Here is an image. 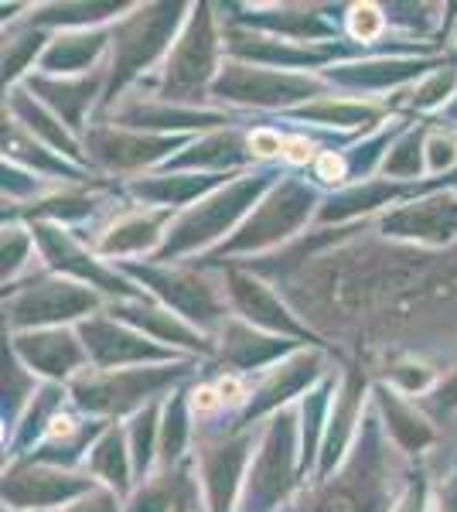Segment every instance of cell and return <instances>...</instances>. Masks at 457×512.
Instances as JSON below:
<instances>
[{"mask_svg": "<svg viewBox=\"0 0 457 512\" xmlns=\"http://www.w3.org/2000/svg\"><path fill=\"white\" fill-rule=\"evenodd\" d=\"M318 376H321V352H307V349L294 352L290 359L280 362V366L267 369V376L260 379L256 390H249V403H246V410L236 427L246 431L256 417L280 414V410H284L294 396H301Z\"/></svg>", "mask_w": 457, "mask_h": 512, "instance_id": "ffe728a7", "label": "cell"}, {"mask_svg": "<svg viewBox=\"0 0 457 512\" xmlns=\"http://www.w3.org/2000/svg\"><path fill=\"white\" fill-rule=\"evenodd\" d=\"M11 352L35 376H45L52 383H72L89 369L86 345L76 328H41V332H14Z\"/></svg>", "mask_w": 457, "mask_h": 512, "instance_id": "e0dca14e", "label": "cell"}, {"mask_svg": "<svg viewBox=\"0 0 457 512\" xmlns=\"http://www.w3.org/2000/svg\"><path fill=\"white\" fill-rule=\"evenodd\" d=\"M48 38L41 28H24V31H11V35H4V82L14 89V82H18L24 72L35 65V59H41L48 48Z\"/></svg>", "mask_w": 457, "mask_h": 512, "instance_id": "ab89813d", "label": "cell"}, {"mask_svg": "<svg viewBox=\"0 0 457 512\" xmlns=\"http://www.w3.org/2000/svg\"><path fill=\"white\" fill-rule=\"evenodd\" d=\"M7 113H11V120L18 123L21 130H28L31 137L41 140L45 147H52L55 154H62L65 161L79 164L82 158H86V154H82V144L72 137V130L65 127V123L58 120L48 106H41L28 89L14 86L11 93H7Z\"/></svg>", "mask_w": 457, "mask_h": 512, "instance_id": "83f0119b", "label": "cell"}, {"mask_svg": "<svg viewBox=\"0 0 457 512\" xmlns=\"http://www.w3.org/2000/svg\"><path fill=\"white\" fill-rule=\"evenodd\" d=\"M277 181H280L277 171L263 168V171H253V175L232 178L222 188L198 198L195 205L181 209L174 226L168 229V239H164L161 253L154 256V263H171V260H178V256L209 250V246H215L226 236L232 239L236 229L249 219L253 205H260V198L267 195Z\"/></svg>", "mask_w": 457, "mask_h": 512, "instance_id": "6da1fadb", "label": "cell"}, {"mask_svg": "<svg viewBox=\"0 0 457 512\" xmlns=\"http://www.w3.org/2000/svg\"><path fill=\"white\" fill-rule=\"evenodd\" d=\"M437 512H457V465L437 492Z\"/></svg>", "mask_w": 457, "mask_h": 512, "instance_id": "9f6ffc18", "label": "cell"}, {"mask_svg": "<svg viewBox=\"0 0 457 512\" xmlns=\"http://www.w3.org/2000/svg\"><path fill=\"white\" fill-rule=\"evenodd\" d=\"M127 444L134 454V472L144 482V475H151L157 461V448H161V403H147L144 410H137L127 427Z\"/></svg>", "mask_w": 457, "mask_h": 512, "instance_id": "f35d334b", "label": "cell"}, {"mask_svg": "<svg viewBox=\"0 0 457 512\" xmlns=\"http://www.w3.org/2000/svg\"><path fill=\"white\" fill-rule=\"evenodd\" d=\"M249 144L236 130H212V134L198 137L181 154L164 164V171H195V175H222V171L236 168V164L249 161Z\"/></svg>", "mask_w": 457, "mask_h": 512, "instance_id": "1f68e13d", "label": "cell"}, {"mask_svg": "<svg viewBox=\"0 0 457 512\" xmlns=\"http://www.w3.org/2000/svg\"><path fill=\"white\" fill-rule=\"evenodd\" d=\"M280 158H287L290 164H307L314 161V144L307 137H290L284 140V154Z\"/></svg>", "mask_w": 457, "mask_h": 512, "instance_id": "11a10c76", "label": "cell"}, {"mask_svg": "<svg viewBox=\"0 0 457 512\" xmlns=\"http://www.w3.org/2000/svg\"><path fill=\"white\" fill-rule=\"evenodd\" d=\"M96 198L86 192H62V195H48L35 202V222H55V226H65V222H79L86 216H93Z\"/></svg>", "mask_w": 457, "mask_h": 512, "instance_id": "ee69618b", "label": "cell"}, {"mask_svg": "<svg viewBox=\"0 0 457 512\" xmlns=\"http://www.w3.org/2000/svg\"><path fill=\"white\" fill-rule=\"evenodd\" d=\"M31 233H35V243H38V250L45 256L52 274L65 277V280H76V284H86V287H93V291L113 294L116 301H137V297H147L144 287H134V280L123 274L120 267H106V263L99 260V253H89L65 226H55V222H35Z\"/></svg>", "mask_w": 457, "mask_h": 512, "instance_id": "30bf717a", "label": "cell"}, {"mask_svg": "<svg viewBox=\"0 0 457 512\" xmlns=\"http://www.w3.org/2000/svg\"><path fill=\"white\" fill-rule=\"evenodd\" d=\"M222 287H226V297H229L232 311H236V318H243L246 325L260 328V332H270V335H280V338H290V342H301V345L318 342V335L287 308L284 297L273 291L270 284H263L256 274L229 263L226 274H222Z\"/></svg>", "mask_w": 457, "mask_h": 512, "instance_id": "4fadbf2b", "label": "cell"}, {"mask_svg": "<svg viewBox=\"0 0 457 512\" xmlns=\"http://www.w3.org/2000/svg\"><path fill=\"white\" fill-rule=\"evenodd\" d=\"M236 24H249L253 31L273 38H287L297 45H321V38H335L338 24L328 21L318 7L304 4H280V7H239Z\"/></svg>", "mask_w": 457, "mask_h": 512, "instance_id": "603a6c76", "label": "cell"}, {"mask_svg": "<svg viewBox=\"0 0 457 512\" xmlns=\"http://www.w3.org/2000/svg\"><path fill=\"white\" fill-rule=\"evenodd\" d=\"M120 270L127 274L134 284H144V291L161 301L164 308H171L174 315H181L188 325L195 328H212L215 321H229L226 318V301L219 297V291L195 270H178L168 263H130L123 260Z\"/></svg>", "mask_w": 457, "mask_h": 512, "instance_id": "9c48e42d", "label": "cell"}, {"mask_svg": "<svg viewBox=\"0 0 457 512\" xmlns=\"http://www.w3.org/2000/svg\"><path fill=\"white\" fill-rule=\"evenodd\" d=\"M62 512H123L120 506V495L106 485H96L93 492H86L82 499H76L72 506H65Z\"/></svg>", "mask_w": 457, "mask_h": 512, "instance_id": "681fc988", "label": "cell"}, {"mask_svg": "<svg viewBox=\"0 0 457 512\" xmlns=\"http://www.w3.org/2000/svg\"><path fill=\"white\" fill-rule=\"evenodd\" d=\"M123 11H134V7H127V4H48V7H38V14H31V24H35V28L62 24L65 31H89L110 18H120Z\"/></svg>", "mask_w": 457, "mask_h": 512, "instance_id": "74e56055", "label": "cell"}, {"mask_svg": "<svg viewBox=\"0 0 457 512\" xmlns=\"http://www.w3.org/2000/svg\"><path fill=\"white\" fill-rule=\"evenodd\" d=\"M318 512H362V509H359V499H355V492L342 489V485H331V489L321 495Z\"/></svg>", "mask_w": 457, "mask_h": 512, "instance_id": "db71d44e", "label": "cell"}, {"mask_svg": "<svg viewBox=\"0 0 457 512\" xmlns=\"http://www.w3.org/2000/svg\"><path fill=\"white\" fill-rule=\"evenodd\" d=\"M86 475H93L99 485L113 489L120 499L130 495L137 472H134V454H130L127 434H123L120 427L110 424L99 434V441L93 444V451H89V458H86Z\"/></svg>", "mask_w": 457, "mask_h": 512, "instance_id": "836d02e7", "label": "cell"}, {"mask_svg": "<svg viewBox=\"0 0 457 512\" xmlns=\"http://www.w3.org/2000/svg\"><path fill=\"white\" fill-rule=\"evenodd\" d=\"M110 318L123 321V325L137 328L140 335H147L151 342L164 345V349L174 352H198L209 355L212 342L202 328L188 325L181 315H174L171 308H164L161 301H154L151 294L137 297V301H113L110 304Z\"/></svg>", "mask_w": 457, "mask_h": 512, "instance_id": "d6986e66", "label": "cell"}, {"mask_svg": "<svg viewBox=\"0 0 457 512\" xmlns=\"http://www.w3.org/2000/svg\"><path fill=\"white\" fill-rule=\"evenodd\" d=\"M427 175H457V137L451 130H427Z\"/></svg>", "mask_w": 457, "mask_h": 512, "instance_id": "bcb514c9", "label": "cell"}, {"mask_svg": "<svg viewBox=\"0 0 457 512\" xmlns=\"http://www.w3.org/2000/svg\"><path fill=\"white\" fill-rule=\"evenodd\" d=\"M191 396L185 390H174L168 396V403L161 407V448H157V461L168 472L181 461V454L188 448L191 437Z\"/></svg>", "mask_w": 457, "mask_h": 512, "instance_id": "8d00e7d4", "label": "cell"}, {"mask_svg": "<svg viewBox=\"0 0 457 512\" xmlns=\"http://www.w3.org/2000/svg\"><path fill=\"white\" fill-rule=\"evenodd\" d=\"M188 4H140L110 28L113 35V59L106 72L103 106H113L116 96L134 82L140 72H147L154 62L168 59V52L185 28Z\"/></svg>", "mask_w": 457, "mask_h": 512, "instance_id": "7a4b0ae2", "label": "cell"}, {"mask_svg": "<svg viewBox=\"0 0 457 512\" xmlns=\"http://www.w3.org/2000/svg\"><path fill=\"white\" fill-rule=\"evenodd\" d=\"M76 332L86 345L89 366L113 373V369H134V366H171V362H185L181 352L164 349V345L151 342L147 335H140L137 328L123 325L110 315H93Z\"/></svg>", "mask_w": 457, "mask_h": 512, "instance_id": "8fae6325", "label": "cell"}, {"mask_svg": "<svg viewBox=\"0 0 457 512\" xmlns=\"http://www.w3.org/2000/svg\"><path fill=\"white\" fill-rule=\"evenodd\" d=\"M389 386L406 396H423L434 390V369L423 366V362H400V366L389 373Z\"/></svg>", "mask_w": 457, "mask_h": 512, "instance_id": "c3c4849f", "label": "cell"}, {"mask_svg": "<svg viewBox=\"0 0 457 512\" xmlns=\"http://www.w3.org/2000/svg\"><path fill=\"white\" fill-rule=\"evenodd\" d=\"M314 209H318V192L301 178H284L260 198L249 219L236 229V236L215 250V260H232L243 253H263L280 246L284 239L297 236L311 222Z\"/></svg>", "mask_w": 457, "mask_h": 512, "instance_id": "277c9868", "label": "cell"}, {"mask_svg": "<svg viewBox=\"0 0 457 512\" xmlns=\"http://www.w3.org/2000/svg\"><path fill=\"white\" fill-rule=\"evenodd\" d=\"M301 468V424L294 410H280L270 417L267 431L249 461L243 502L249 512H273L294 492Z\"/></svg>", "mask_w": 457, "mask_h": 512, "instance_id": "5b68a950", "label": "cell"}, {"mask_svg": "<svg viewBox=\"0 0 457 512\" xmlns=\"http://www.w3.org/2000/svg\"><path fill=\"white\" fill-rule=\"evenodd\" d=\"M345 24H348V35L362 45L376 41L382 31H386V14H382L379 4H352L345 14Z\"/></svg>", "mask_w": 457, "mask_h": 512, "instance_id": "7dc6e473", "label": "cell"}, {"mask_svg": "<svg viewBox=\"0 0 457 512\" xmlns=\"http://www.w3.org/2000/svg\"><path fill=\"white\" fill-rule=\"evenodd\" d=\"M427 502H430V489H427V482H423V475H417L406 485V492L400 495L393 512H427Z\"/></svg>", "mask_w": 457, "mask_h": 512, "instance_id": "f5cc1de1", "label": "cell"}, {"mask_svg": "<svg viewBox=\"0 0 457 512\" xmlns=\"http://www.w3.org/2000/svg\"><path fill=\"white\" fill-rule=\"evenodd\" d=\"M99 308V294L93 287L76 284L65 277H38L24 287H14L11 301H4L7 325L14 332H41V328L82 325Z\"/></svg>", "mask_w": 457, "mask_h": 512, "instance_id": "ba28073f", "label": "cell"}, {"mask_svg": "<svg viewBox=\"0 0 457 512\" xmlns=\"http://www.w3.org/2000/svg\"><path fill=\"white\" fill-rule=\"evenodd\" d=\"M423 69L434 72L440 65L423 59H365V62L335 65L331 72H324V79L345 89H359V93H389V89L417 79Z\"/></svg>", "mask_w": 457, "mask_h": 512, "instance_id": "f1b7e54d", "label": "cell"}, {"mask_svg": "<svg viewBox=\"0 0 457 512\" xmlns=\"http://www.w3.org/2000/svg\"><path fill=\"white\" fill-rule=\"evenodd\" d=\"M365 379L359 373H348L342 386L335 390V403H331L328 431H324L321 458H318V478H328L335 472V465L345 458L348 444L355 437V424H359V407H362Z\"/></svg>", "mask_w": 457, "mask_h": 512, "instance_id": "f546056e", "label": "cell"}, {"mask_svg": "<svg viewBox=\"0 0 457 512\" xmlns=\"http://www.w3.org/2000/svg\"><path fill=\"white\" fill-rule=\"evenodd\" d=\"M328 79L311 76V72H284V69H263L226 59L219 69V79L212 82V99L236 106H256V110H297L304 103L324 96Z\"/></svg>", "mask_w": 457, "mask_h": 512, "instance_id": "52a82bcc", "label": "cell"}, {"mask_svg": "<svg viewBox=\"0 0 457 512\" xmlns=\"http://www.w3.org/2000/svg\"><path fill=\"white\" fill-rule=\"evenodd\" d=\"M222 35L215 31V18L209 4H195L181 28L178 41L164 59L161 69V103H198L212 96V82L219 79Z\"/></svg>", "mask_w": 457, "mask_h": 512, "instance_id": "3957f363", "label": "cell"}, {"mask_svg": "<svg viewBox=\"0 0 457 512\" xmlns=\"http://www.w3.org/2000/svg\"><path fill=\"white\" fill-rule=\"evenodd\" d=\"M406 188L400 181L389 178H369V181H355V185L342 188L338 195H331L328 202L318 209V222H348L355 216H369V212L389 205L393 198H400Z\"/></svg>", "mask_w": 457, "mask_h": 512, "instance_id": "e575fe53", "label": "cell"}, {"mask_svg": "<svg viewBox=\"0 0 457 512\" xmlns=\"http://www.w3.org/2000/svg\"><path fill=\"white\" fill-rule=\"evenodd\" d=\"M451 38L457 41V21H454V31H451Z\"/></svg>", "mask_w": 457, "mask_h": 512, "instance_id": "680465c9", "label": "cell"}, {"mask_svg": "<svg viewBox=\"0 0 457 512\" xmlns=\"http://www.w3.org/2000/svg\"><path fill=\"white\" fill-rule=\"evenodd\" d=\"M174 219H178L174 209H151V205H144V209H137V212H123L120 219L103 229V236H99V243H96V253L116 256V260H123V256H140V253L157 256L164 239H168V229L174 226Z\"/></svg>", "mask_w": 457, "mask_h": 512, "instance_id": "44dd1931", "label": "cell"}, {"mask_svg": "<svg viewBox=\"0 0 457 512\" xmlns=\"http://www.w3.org/2000/svg\"><path fill=\"white\" fill-rule=\"evenodd\" d=\"M389 106L376 103V99H338V96H321L314 103H304L297 110H290L287 117L318 123V127H335V130H376L386 120Z\"/></svg>", "mask_w": 457, "mask_h": 512, "instance_id": "d6a6232c", "label": "cell"}, {"mask_svg": "<svg viewBox=\"0 0 457 512\" xmlns=\"http://www.w3.org/2000/svg\"><path fill=\"white\" fill-rule=\"evenodd\" d=\"M444 117L451 120V123H457V96H454V103H451V106H447V110H444Z\"/></svg>", "mask_w": 457, "mask_h": 512, "instance_id": "6f0895ef", "label": "cell"}, {"mask_svg": "<svg viewBox=\"0 0 457 512\" xmlns=\"http://www.w3.org/2000/svg\"><path fill=\"white\" fill-rule=\"evenodd\" d=\"M457 96V69L454 65H440V69L430 72L427 79L413 89V96L406 99V106L417 113H430V110H447Z\"/></svg>", "mask_w": 457, "mask_h": 512, "instance_id": "b9f144b4", "label": "cell"}, {"mask_svg": "<svg viewBox=\"0 0 457 512\" xmlns=\"http://www.w3.org/2000/svg\"><path fill=\"white\" fill-rule=\"evenodd\" d=\"M93 475H79L72 468L41 465V461H14L4 472V506L11 512H48L65 509L86 492L96 489Z\"/></svg>", "mask_w": 457, "mask_h": 512, "instance_id": "7c38bea8", "label": "cell"}, {"mask_svg": "<svg viewBox=\"0 0 457 512\" xmlns=\"http://www.w3.org/2000/svg\"><path fill=\"white\" fill-rule=\"evenodd\" d=\"M294 352H301V342L290 338L260 332V328L246 325L243 318H229L222 325V342H219V359L232 366L236 373H256V369H273Z\"/></svg>", "mask_w": 457, "mask_h": 512, "instance_id": "7402d4cb", "label": "cell"}, {"mask_svg": "<svg viewBox=\"0 0 457 512\" xmlns=\"http://www.w3.org/2000/svg\"><path fill=\"white\" fill-rule=\"evenodd\" d=\"M423 130H406L400 134L393 147L382 158V175L389 181H417L420 175H427V154H423Z\"/></svg>", "mask_w": 457, "mask_h": 512, "instance_id": "60d3db41", "label": "cell"}, {"mask_svg": "<svg viewBox=\"0 0 457 512\" xmlns=\"http://www.w3.org/2000/svg\"><path fill=\"white\" fill-rule=\"evenodd\" d=\"M379 233L386 239L417 246H447L457 239V188L437 192L396 205L379 219Z\"/></svg>", "mask_w": 457, "mask_h": 512, "instance_id": "9a60e30c", "label": "cell"}, {"mask_svg": "<svg viewBox=\"0 0 457 512\" xmlns=\"http://www.w3.org/2000/svg\"><path fill=\"white\" fill-rule=\"evenodd\" d=\"M28 93H35L41 106L55 113L58 120L69 130L86 127V113L93 110L96 96L106 93V76L96 72V76H76V79H55V76H28Z\"/></svg>", "mask_w": 457, "mask_h": 512, "instance_id": "d4e9b609", "label": "cell"}, {"mask_svg": "<svg viewBox=\"0 0 457 512\" xmlns=\"http://www.w3.org/2000/svg\"><path fill=\"white\" fill-rule=\"evenodd\" d=\"M191 144L178 134H144V130L123 127H96L86 137V151L99 168L106 171H140L151 164H168L174 151H185Z\"/></svg>", "mask_w": 457, "mask_h": 512, "instance_id": "2e32d148", "label": "cell"}, {"mask_svg": "<svg viewBox=\"0 0 457 512\" xmlns=\"http://www.w3.org/2000/svg\"><path fill=\"white\" fill-rule=\"evenodd\" d=\"M4 161L18 164V168L31 171V175H52V178H82V171L72 161H65L62 154H55L52 147H45L35 140L28 130H21L11 120V127L4 130Z\"/></svg>", "mask_w": 457, "mask_h": 512, "instance_id": "d590c367", "label": "cell"}, {"mask_svg": "<svg viewBox=\"0 0 457 512\" xmlns=\"http://www.w3.org/2000/svg\"><path fill=\"white\" fill-rule=\"evenodd\" d=\"M31 369L24 366L14 352H4V431L14 427L21 407L28 403V396H35V383H31Z\"/></svg>", "mask_w": 457, "mask_h": 512, "instance_id": "7bdbcfd3", "label": "cell"}, {"mask_svg": "<svg viewBox=\"0 0 457 512\" xmlns=\"http://www.w3.org/2000/svg\"><path fill=\"white\" fill-rule=\"evenodd\" d=\"M35 246H38L35 233H31L28 226H18V222L4 226V284L21 274L24 263H28L31 253H35Z\"/></svg>", "mask_w": 457, "mask_h": 512, "instance_id": "f6af8a7d", "label": "cell"}, {"mask_svg": "<svg viewBox=\"0 0 457 512\" xmlns=\"http://www.w3.org/2000/svg\"><path fill=\"white\" fill-rule=\"evenodd\" d=\"M116 123L123 130H144V134H178L188 137L191 130H212L226 127L229 117L215 110H195V106H174V103H130L116 113Z\"/></svg>", "mask_w": 457, "mask_h": 512, "instance_id": "cb8c5ba5", "label": "cell"}, {"mask_svg": "<svg viewBox=\"0 0 457 512\" xmlns=\"http://www.w3.org/2000/svg\"><path fill=\"white\" fill-rule=\"evenodd\" d=\"M106 45H113V35L106 28H89V31H62L48 41L45 55L38 59L41 76L55 79H76L86 76V69H93L99 55L106 52Z\"/></svg>", "mask_w": 457, "mask_h": 512, "instance_id": "484cf974", "label": "cell"}, {"mask_svg": "<svg viewBox=\"0 0 457 512\" xmlns=\"http://www.w3.org/2000/svg\"><path fill=\"white\" fill-rule=\"evenodd\" d=\"M376 400H379V410H382V417H386V431L396 441V448L406 454H423L427 448H434L437 427L430 424V417L423 414L417 403L406 400V393L393 390L389 383H379Z\"/></svg>", "mask_w": 457, "mask_h": 512, "instance_id": "4dcf8cb0", "label": "cell"}, {"mask_svg": "<svg viewBox=\"0 0 457 512\" xmlns=\"http://www.w3.org/2000/svg\"><path fill=\"white\" fill-rule=\"evenodd\" d=\"M188 373V362H171V366H134V369H86L69 383L72 400L93 417H123L137 414L151 396L164 393Z\"/></svg>", "mask_w": 457, "mask_h": 512, "instance_id": "8992f818", "label": "cell"}, {"mask_svg": "<svg viewBox=\"0 0 457 512\" xmlns=\"http://www.w3.org/2000/svg\"><path fill=\"white\" fill-rule=\"evenodd\" d=\"M427 403L437 414H457V366L427 393Z\"/></svg>", "mask_w": 457, "mask_h": 512, "instance_id": "f907efd6", "label": "cell"}, {"mask_svg": "<svg viewBox=\"0 0 457 512\" xmlns=\"http://www.w3.org/2000/svg\"><path fill=\"white\" fill-rule=\"evenodd\" d=\"M222 48H226V55L236 62L263 65V69H284V72L321 69V65L331 59V48H324V45H297V41L273 38V35H263V31H249V28H239V24L222 31Z\"/></svg>", "mask_w": 457, "mask_h": 512, "instance_id": "ac0fdd59", "label": "cell"}, {"mask_svg": "<svg viewBox=\"0 0 457 512\" xmlns=\"http://www.w3.org/2000/svg\"><path fill=\"white\" fill-rule=\"evenodd\" d=\"M246 144H249V154H253V158H277V154H284V137L273 134L267 127L253 130V134L246 137Z\"/></svg>", "mask_w": 457, "mask_h": 512, "instance_id": "816d5d0a", "label": "cell"}, {"mask_svg": "<svg viewBox=\"0 0 457 512\" xmlns=\"http://www.w3.org/2000/svg\"><path fill=\"white\" fill-rule=\"evenodd\" d=\"M226 185L222 175H195V171H164V175H151V178H134L127 185V192L140 198L151 209H188L198 198H205L215 188Z\"/></svg>", "mask_w": 457, "mask_h": 512, "instance_id": "4316f807", "label": "cell"}, {"mask_svg": "<svg viewBox=\"0 0 457 512\" xmlns=\"http://www.w3.org/2000/svg\"><path fill=\"white\" fill-rule=\"evenodd\" d=\"M249 461H253V434L239 431V427L198 448V482L205 492V509L236 512L246 492Z\"/></svg>", "mask_w": 457, "mask_h": 512, "instance_id": "5bb4252c", "label": "cell"}]
</instances>
